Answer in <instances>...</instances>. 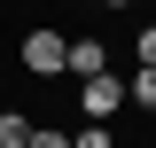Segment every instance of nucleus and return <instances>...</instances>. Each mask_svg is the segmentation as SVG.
Listing matches in <instances>:
<instances>
[{
	"instance_id": "6e6552de",
	"label": "nucleus",
	"mask_w": 156,
	"mask_h": 148,
	"mask_svg": "<svg viewBox=\"0 0 156 148\" xmlns=\"http://www.w3.org/2000/svg\"><path fill=\"white\" fill-rule=\"evenodd\" d=\"M133 55H140V62H156V23L140 31V47H133Z\"/></svg>"
},
{
	"instance_id": "7ed1b4c3",
	"label": "nucleus",
	"mask_w": 156,
	"mask_h": 148,
	"mask_svg": "<svg viewBox=\"0 0 156 148\" xmlns=\"http://www.w3.org/2000/svg\"><path fill=\"white\" fill-rule=\"evenodd\" d=\"M70 70H78V78L109 70V47H101V39H70Z\"/></svg>"
},
{
	"instance_id": "f03ea898",
	"label": "nucleus",
	"mask_w": 156,
	"mask_h": 148,
	"mask_svg": "<svg viewBox=\"0 0 156 148\" xmlns=\"http://www.w3.org/2000/svg\"><path fill=\"white\" fill-rule=\"evenodd\" d=\"M125 101H133V93H125V78H117V70H94V78H78V109H86V117H117Z\"/></svg>"
},
{
	"instance_id": "f257e3e1",
	"label": "nucleus",
	"mask_w": 156,
	"mask_h": 148,
	"mask_svg": "<svg viewBox=\"0 0 156 148\" xmlns=\"http://www.w3.org/2000/svg\"><path fill=\"white\" fill-rule=\"evenodd\" d=\"M16 62H23L31 78H62V70H70V39L39 23V31H23V47H16Z\"/></svg>"
},
{
	"instance_id": "423d86ee",
	"label": "nucleus",
	"mask_w": 156,
	"mask_h": 148,
	"mask_svg": "<svg viewBox=\"0 0 156 148\" xmlns=\"http://www.w3.org/2000/svg\"><path fill=\"white\" fill-rule=\"evenodd\" d=\"M23 148H70V132H55V125H31V140Z\"/></svg>"
},
{
	"instance_id": "1a4fd4ad",
	"label": "nucleus",
	"mask_w": 156,
	"mask_h": 148,
	"mask_svg": "<svg viewBox=\"0 0 156 148\" xmlns=\"http://www.w3.org/2000/svg\"><path fill=\"white\" fill-rule=\"evenodd\" d=\"M101 8H125V0H101Z\"/></svg>"
},
{
	"instance_id": "20e7f679",
	"label": "nucleus",
	"mask_w": 156,
	"mask_h": 148,
	"mask_svg": "<svg viewBox=\"0 0 156 148\" xmlns=\"http://www.w3.org/2000/svg\"><path fill=\"white\" fill-rule=\"evenodd\" d=\"M23 140H31V117L23 109H0V148H23Z\"/></svg>"
},
{
	"instance_id": "0eeeda50",
	"label": "nucleus",
	"mask_w": 156,
	"mask_h": 148,
	"mask_svg": "<svg viewBox=\"0 0 156 148\" xmlns=\"http://www.w3.org/2000/svg\"><path fill=\"white\" fill-rule=\"evenodd\" d=\"M70 148H117V140H109V125H101V117H94V125L78 132V140H70Z\"/></svg>"
},
{
	"instance_id": "39448f33",
	"label": "nucleus",
	"mask_w": 156,
	"mask_h": 148,
	"mask_svg": "<svg viewBox=\"0 0 156 148\" xmlns=\"http://www.w3.org/2000/svg\"><path fill=\"white\" fill-rule=\"evenodd\" d=\"M125 93H133L140 109H156V62H140V70H133V78H125Z\"/></svg>"
}]
</instances>
